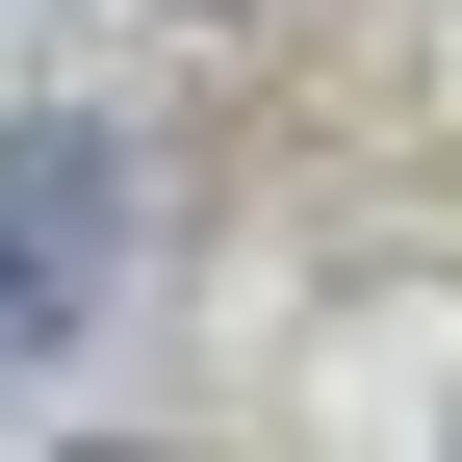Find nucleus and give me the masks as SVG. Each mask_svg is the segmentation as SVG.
I'll use <instances>...</instances> for the list:
<instances>
[{
    "mask_svg": "<svg viewBox=\"0 0 462 462\" xmlns=\"http://www.w3.org/2000/svg\"><path fill=\"white\" fill-rule=\"evenodd\" d=\"M103 282H129V154L51 103V129H0V360L103 334Z\"/></svg>",
    "mask_w": 462,
    "mask_h": 462,
    "instance_id": "1",
    "label": "nucleus"
}]
</instances>
